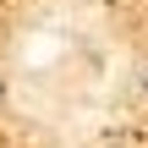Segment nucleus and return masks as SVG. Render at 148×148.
Returning <instances> with one entry per match:
<instances>
[{
  "mask_svg": "<svg viewBox=\"0 0 148 148\" xmlns=\"http://www.w3.org/2000/svg\"><path fill=\"white\" fill-rule=\"evenodd\" d=\"M0 104H5V77H0Z\"/></svg>",
  "mask_w": 148,
  "mask_h": 148,
  "instance_id": "nucleus-2",
  "label": "nucleus"
},
{
  "mask_svg": "<svg viewBox=\"0 0 148 148\" xmlns=\"http://www.w3.org/2000/svg\"><path fill=\"white\" fill-rule=\"evenodd\" d=\"M137 82H143V93H148V60H143V71H137Z\"/></svg>",
  "mask_w": 148,
  "mask_h": 148,
  "instance_id": "nucleus-1",
  "label": "nucleus"
}]
</instances>
